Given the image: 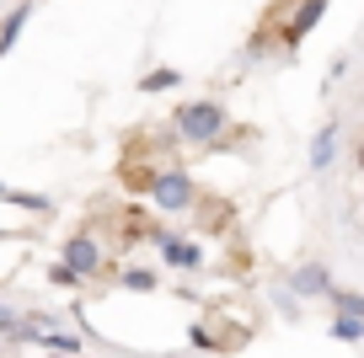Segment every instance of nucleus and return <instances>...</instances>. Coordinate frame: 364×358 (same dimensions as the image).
<instances>
[{
	"label": "nucleus",
	"instance_id": "19",
	"mask_svg": "<svg viewBox=\"0 0 364 358\" xmlns=\"http://www.w3.org/2000/svg\"><path fill=\"white\" fill-rule=\"evenodd\" d=\"M0 358H6V342H0Z\"/></svg>",
	"mask_w": 364,
	"mask_h": 358
},
{
	"label": "nucleus",
	"instance_id": "16",
	"mask_svg": "<svg viewBox=\"0 0 364 358\" xmlns=\"http://www.w3.org/2000/svg\"><path fill=\"white\" fill-rule=\"evenodd\" d=\"M273 305H279V315H289V321H300V305H306V300H295V294H289L284 283H279V289H273Z\"/></svg>",
	"mask_w": 364,
	"mask_h": 358
},
{
	"label": "nucleus",
	"instance_id": "12",
	"mask_svg": "<svg viewBox=\"0 0 364 358\" xmlns=\"http://www.w3.org/2000/svg\"><path fill=\"white\" fill-rule=\"evenodd\" d=\"M177 86H182V70H171V65L139 75V91H145V97H156V91H177Z\"/></svg>",
	"mask_w": 364,
	"mask_h": 358
},
{
	"label": "nucleus",
	"instance_id": "8",
	"mask_svg": "<svg viewBox=\"0 0 364 358\" xmlns=\"http://www.w3.org/2000/svg\"><path fill=\"white\" fill-rule=\"evenodd\" d=\"M33 6H38V0H22V6H11V11L0 16V59L11 54V43L22 38V27H27V16H33Z\"/></svg>",
	"mask_w": 364,
	"mask_h": 358
},
{
	"label": "nucleus",
	"instance_id": "3",
	"mask_svg": "<svg viewBox=\"0 0 364 358\" xmlns=\"http://www.w3.org/2000/svg\"><path fill=\"white\" fill-rule=\"evenodd\" d=\"M327 6H332V0H289V22H273V27H279V48L295 54V48L316 33V22L327 16Z\"/></svg>",
	"mask_w": 364,
	"mask_h": 358
},
{
	"label": "nucleus",
	"instance_id": "13",
	"mask_svg": "<svg viewBox=\"0 0 364 358\" xmlns=\"http://www.w3.org/2000/svg\"><path fill=\"white\" fill-rule=\"evenodd\" d=\"M327 305H332V310H343V315H359V321H364V289H348V283H338Z\"/></svg>",
	"mask_w": 364,
	"mask_h": 358
},
{
	"label": "nucleus",
	"instance_id": "5",
	"mask_svg": "<svg viewBox=\"0 0 364 358\" xmlns=\"http://www.w3.org/2000/svg\"><path fill=\"white\" fill-rule=\"evenodd\" d=\"M284 289L295 294V300H332L338 278H332L327 262H295V268L284 273Z\"/></svg>",
	"mask_w": 364,
	"mask_h": 358
},
{
	"label": "nucleus",
	"instance_id": "15",
	"mask_svg": "<svg viewBox=\"0 0 364 358\" xmlns=\"http://www.w3.org/2000/svg\"><path fill=\"white\" fill-rule=\"evenodd\" d=\"M43 278L54 283V289H80V283H86L75 268H70V262H48V273H43Z\"/></svg>",
	"mask_w": 364,
	"mask_h": 358
},
{
	"label": "nucleus",
	"instance_id": "9",
	"mask_svg": "<svg viewBox=\"0 0 364 358\" xmlns=\"http://www.w3.org/2000/svg\"><path fill=\"white\" fill-rule=\"evenodd\" d=\"M118 289H129V294H156V289H161V273H156V268H139V262H129V268L118 273Z\"/></svg>",
	"mask_w": 364,
	"mask_h": 358
},
{
	"label": "nucleus",
	"instance_id": "2",
	"mask_svg": "<svg viewBox=\"0 0 364 358\" xmlns=\"http://www.w3.org/2000/svg\"><path fill=\"white\" fill-rule=\"evenodd\" d=\"M150 188V203H156L161 214H188L198 203V188H193V177L182 166H166V171H156V177L145 182Z\"/></svg>",
	"mask_w": 364,
	"mask_h": 358
},
{
	"label": "nucleus",
	"instance_id": "1",
	"mask_svg": "<svg viewBox=\"0 0 364 358\" xmlns=\"http://www.w3.org/2000/svg\"><path fill=\"white\" fill-rule=\"evenodd\" d=\"M171 129H177V139H188V145L215 150L236 124H230V107H225V102L193 97V102H177V107H171Z\"/></svg>",
	"mask_w": 364,
	"mask_h": 358
},
{
	"label": "nucleus",
	"instance_id": "18",
	"mask_svg": "<svg viewBox=\"0 0 364 358\" xmlns=\"http://www.w3.org/2000/svg\"><path fill=\"white\" fill-rule=\"evenodd\" d=\"M43 358H75V353H43Z\"/></svg>",
	"mask_w": 364,
	"mask_h": 358
},
{
	"label": "nucleus",
	"instance_id": "10",
	"mask_svg": "<svg viewBox=\"0 0 364 358\" xmlns=\"http://www.w3.org/2000/svg\"><path fill=\"white\" fill-rule=\"evenodd\" d=\"M33 342H38V347H48V353H75V358H86L80 337H75V332H59V326H43V332H38Z\"/></svg>",
	"mask_w": 364,
	"mask_h": 358
},
{
	"label": "nucleus",
	"instance_id": "14",
	"mask_svg": "<svg viewBox=\"0 0 364 358\" xmlns=\"http://www.w3.org/2000/svg\"><path fill=\"white\" fill-rule=\"evenodd\" d=\"M22 326H27V315H16V305H11V300H0V337L22 342Z\"/></svg>",
	"mask_w": 364,
	"mask_h": 358
},
{
	"label": "nucleus",
	"instance_id": "6",
	"mask_svg": "<svg viewBox=\"0 0 364 358\" xmlns=\"http://www.w3.org/2000/svg\"><path fill=\"white\" fill-rule=\"evenodd\" d=\"M59 262H70L80 278H97V273H102V262H107V251H102V241H97L91 230H75V235H65Z\"/></svg>",
	"mask_w": 364,
	"mask_h": 358
},
{
	"label": "nucleus",
	"instance_id": "11",
	"mask_svg": "<svg viewBox=\"0 0 364 358\" xmlns=\"http://www.w3.org/2000/svg\"><path fill=\"white\" fill-rule=\"evenodd\" d=\"M327 337H332V342H364V321H359V315H343V310H332Z\"/></svg>",
	"mask_w": 364,
	"mask_h": 358
},
{
	"label": "nucleus",
	"instance_id": "7",
	"mask_svg": "<svg viewBox=\"0 0 364 358\" xmlns=\"http://www.w3.org/2000/svg\"><path fill=\"white\" fill-rule=\"evenodd\" d=\"M338 139H343V129H338V124H321L316 134H311V156H306V166H311V171H327L332 161H338Z\"/></svg>",
	"mask_w": 364,
	"mask_h": 358
},
{
	"label": "nucleus",
	"instance_id": "4",
	"mask_svg": "<svg viewBox=\"0 0 364 358\" xmlns=\"http://www.w3.org/2000/svg\"><path fill=\"white\" fill-rule=\"evenodd\" d=\"M150 246H156V257L166 262V268H177V273H198V268H204V246H198L193 235L150 230Z\"/></svg>",
	"mask_w": 364,
	"mask_h": 358
},
{
	"label": "nucleus",
	"instance_id": "17",
	"mask_svg": "<svg viewBox=\"0 0 364 358\" xmlns=\"http://www.w3.org/2000/svg\"><path fill=\"white\" fill-rule=\"evenodd\" d=\"M353 166L364 171V134H359V145H353Z\"/></svg>",
	"mask_w": 364,
	"mask_h": 358
}]
</instances>
